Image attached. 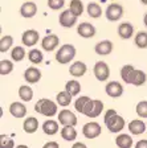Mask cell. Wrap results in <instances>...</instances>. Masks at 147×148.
Wrapping results in <instances>:
<instances>
[{
	"label": "cell",
	"mask_w": 147,
	"mask_h": 148,
	"mask_svg": "<svg viewBox=\"0 0 147 148\" xmlns=\"http://www.w3.org/2000/svg\"><path fill=\"white\" fill-rule=\"evenodd\" d=\"M104 119H105V124H106L107 130L110 132H119L121 130H123V127H125V119L117 114V111L113 110V108L106 111Z\"/></svg>",
	"instance_id": "obj_1"
},
{
	"label": "cell",
	"mask_w": 147,
	"mask_h": 148,
	"mask_svg": "<svg viewBox=\"0 0 147 148\" xmlns=\"http://www.w3.org/2000/svg\"><path fill=\"white\" fill-rule=\"evenodd\" d=\"M35 111L50 118L57 114V105H56L53 101H50V99L41 98V99H39L37 103L35 105Z\"/></svg>",
	"instance_id": "obj_2"
},
{
	"label": "cell",
	"mask_w": 147,
	"mask_h": 148,
	"mask_svg": "<svg viewBox=\"0 0 147 148\" xmlns=\"http://www.w3.org/2000/svg\"><path fill=\"white\" fill-rule=\"evenodd\" d=\"M76 56V48L70 44H65L58 49L57 54H56V60L58 64H69Z\"/></svg>",
	"instance_id": "obj_3"
},
{
	"label": "cell",
	"mask_w": 147,
	"mask_h": 148,
	"mask_svg": "<svg viewBox=\"0 0 147 148\" xmlns=\"http://www.w3.org/2000/svg\"><path fill=\"white\" fill-rule=\"evenodd\" d=\"M102 110H104V103L98 99H89L88 103L85 105L84 108V115L88 118H97L98 115H101Z\"/></svg>",
	"instance_id": "obj_4"
},
{
	"label": "cell",
	"mask_w": 147,
	"mask_h": 148,
	"mask_svg": "<svg viewBox=\"0 0 147 148\" xmlns=\"http://www.w3.org/2000/svg\"><path fill=\"white\" fill-rule=\"evenodd\" d=\"M106 18L109 21H118L121 17L123 16V7L119 5L117 3H113V4H109L106 8Z\"/></svg>",
	"instance_id": "obj_5"
},
{
	"label": "cell",
	"mask_w": 147,
	"mask_h": 148,
	"mask_svg": "<svg viewBox=\"0 0 147 148\" xmlns=\"http://www.w3.org/2000/svg\"><path fill=\"white\" fill-rule=\"evenodd\" d=\"M77 17L70 9H65L64 12L60 13V17H58V21H60V25L64 28H72L74 24H77Z\"/></svg>",
	"instance_id": "obj_6"
},
{
	"label": "cell",
	"mask_w": 147,
	"mask_h": 148,
	"mask_svg": "<svg viewBox=\"0 0 147 148\" xmlns=\"http://www.w3.org/2000/svg\"><path fill=\"white\" fill-rule=\"evenodd\" d=\"M101 126L97 123V122H90V123H86L85 126L82 127V134L85 138L88 139H94L97 136L101 135Z\"/></svg>",
	"instance_id": "obj_7"
},
{
	"label": "cell",
	"mask_w": 147,
	"mask_h": 148,
	"mask_svg": "<svg viewBox=\"0 0 147 148\" xmlns=\"http://www.w3.org/2000/svg\"><path fill=\"white\" fill-rule=\"evenodd\" d=\"M94 75L98 81H106L110 75V69L107 66L106 62L104 61H98L94 66Z\"/></svg>",
	"instance_id": "obj_8"
},
{
	"label": "cell",
	"mask_w": 147,
	"mask_h": 148,
	"mask_svg": "<svg viewBox=\"0 0 147 148\" xmlns=\"http://www.w3.org/2000/svg\"><path fill=\"white\" fill-rule=\"evenodd\" d=\"M58 122L62 126H76L77 124V116L69 110H61L58 112Z\"/></svg>",
	"instance_id": "obj_9"
},
{
	"label": "cell",
	"mask_w": 147,
	"mask_h": 148,
	"mask_svg": "<svg viewBox=\"0 0 147 148\" xmlns=\"http://www.w3.org/2000/svg\"><path fill=\"white\" fill-rule=\"evenodd\" d=\"M39 38H40V34H39L37 31H35V29H28V31H25L21 36L23 44L27 45V46L36 45L37 41H39Z\"/></svg>",
	"instance_id": "obj_10"
},
{
	"label": "cell",
	"mask_w": 147,
	"mask_h": 148,
	"mask_svg": "<svg viewBox=\"0 0 147 148\" xmlns=\"http://www.w3.org/2000/svg\"><path fill=\"white\" fill-rule=\"evenodd\" d=\"M58 42H60L58 36H56V34H48V36H45L43 38L41 46H43V49L46 50V52H52V50H55L58 46Z\"/></svg>",
	"instance_id": "obj_11"
},
{
	"label": "cell",
	"mask_w": 147,
	"mask_h": 148,
	"mask_svg": "<svg viewBox=\"0 0 147 148\" xmlns=\"http://www.w3.org/2000/svg\"><path fill=\"white\" fill-rule=\"evenodd\" d=\"M106 94L111 98H119L123 94V87L119 82L113 81V82H109L106 85Z\"/></svg>",
	"instance_id": "obj_12"
},
{
	"label": "cell",
	"mask_w": 147,
	"mask_h": 148,
	"mask_svg": "<svg viewBox=\"0 0 147 148\" xmlns=\"http://www.w3.org/2000/svg\"><path fill=\"white\" fill-rule=\"evenodd\" d=\"M77 33L84 38H92L95 36V28L89 23H81L77 27Z\"/></svg>",
	"instance_id": "obj_13"
},
{
	"label": "cell",
	"mask_w": 147,
	"mask_h": 148,
	"mask_svg": "<svg viewBox=\"0 0 147 148\" xmlns=\"http://www.w3.org/2000/svg\"><path fill=\"white\" fill-rule=\"evenodd\" d=\"M20 13H21V16L25 18L33 17V16L37 13L36 3H33V1H27V3H24L21 7H20Z\"/></svg>",
	"instance_id": "obj_14"
},
{
	"label": "cell",
	"mask_w": 147,
	"mask_h": 148,
	"mask_svg": "<svg viewBox=\"0 0 147 148\" xmlns=\"http://www.w3.org/2000/svg\"><path fill=\"white\" fill-rule=\"evenodd\" d=\"M144 82H146V73L139 69H134L129 77V83H133L135 86H142Z\"/></svg>",
	"instance_id": "obj_15"
},
{
	"label": "cell",
	"mask_w": 147,
	"mask_h": 148,
	"mask_svg": "<svg viewBox=\"0 0 147 148\" xmlns=\"http://www.w3.org/2000/svg\"><path fill=\"white\" fill-rule=\"evenodd\" d=\"M24 78L28 83H36V82H39L41 78V71L37 68H35V66H31V68H28L27 70H25Z\"/></svg>",
	"instance_id": "obj_16"
},
{
	"label": "cell",
	"mask_w": 147,
	"mask_h": 148,
	"mask_svg": "<svg viewBox=\"0 0 147 148\" xmlns=\"http://www.w3.org/2000/svg\"><path fill=\"white\" fill-rule=\"evenodd\" d=\"M95 53L99 56H107L110 54L111 50H113V42L109 40H104V41H99V42L95 45L94 48Z\"/></svg>",
	"instance_id": "obj_17"
},
{
	"label": "cell",
	"mask_w": 147,
	"mask_h": 148,
	"mask_svg": "<svg viewBox=\"0 0 147 148\" xmlns=\"http://www.w3.org/2000/svg\"><path fill=\"white\" fill-rule=\"evenodd\" d=\"M129 131L133 135H141L146 131V124L141 119H134L129 123Z\"/></svg>",
	"instance_id": "obj_18"
},
{
	"label": "cell",
	"mask_w": 147,
	"mask_h": 148,
	"mask_svg": "<svg viewBox=\"0 0 147 148\" xmlns=\"http://www.w3.org/2000/svg\"><path fill=\"white\" fill-rule=\"evenodd\" d=\"M9 112L15 118H24L27 114V107L20 102H13L12 105L9 106Z\"/></svg>",
	"instance_id": "obj_19"
},
{
	"label": "cell",
	"mask_w": 147,
	"mask_h": 148,
	"mask_svg": "<svg viewBox=\"0 0 147 148\" xmlns=\"http://www.w3.org/2000/svg\"><path fill=\"white\" fill-rule=\"evenodd\" d=\"M133 33H134V27L130 23H122V24H119V27H118V34H119L121 38L127 40V38L133 37Z\"/></svg>",
	"instance_id": "obj_20"
},
{
	"label": "cell",
	"mask_w": 147,
	"mask_h": 148,
	"mask_svg": "<svg viewBox=\"0 0 147 148\" xmlns=\"http://www.w3.org/2000/svg\"><path fill=\"white\" fill-rule=\"evenodd\" d=\"M69 73H70L73 77H82L84 74L86 73V65L81 61L74 62L70 66V69H69Z\"/></svg>",
	"instance_id": "obj_21"
},
{
	"label": "cell",
	"mask_w": 147,
	"mask_h": 148,
	"mask_svg": "<svg viewBox=\"0 0 147 148\" xmlns=\"http://www.w3.org/2000/svg\"><path fill=\"white\" fill-rule=\"evenodd\" d=\"M23 127H24V131L27 134H33V132H36V130L39 128V120L33 116L27 118V119L24 120Z\"/></svg>",
	"instance_id": "obj_22"
},
{
	"label": "cell",
	"mask_w": 147,
	"mask_h": 148,
	"mask_svg": "<svg viewBox=\"0 0 147 148\" xmlns=\"http://www.w3.org/2000/svg\"><path fill=\"white\" fill-rule=\"evenodd\" d=\"M61 136L66 142H73L77 138V131L74 130V126H64L61 130Z\"/></svg>",
	"instance_id": "obj_23"
},
{
	"label": "cell",
	"mask_w": 147,
	"mask_h": 148,
	"mask_svg": "<svg viewBox=\"0 0 147 148\" xmlns=\"http://www.w3.org/2000/svg\"><path fill=\"white\" fill-rule=\"evenodd\" d=\"M115 143L119 148H131L133 139H131V136L127 135V134H121V135L117 136Z\"/></svg>",
	"instance_id": "obj_24"
},
{
	"label": "cell",
	"mask_w": 147,
	"mask_h": 148,
	"mask_svg": "<svg viewBox=\"0 0 147 148\" xmlns=\"http://www.w3.org/2000/svg\"><path fill=\"white\" fill-rule=\"evenodd\" d=\"M72 94L69 91H60L57 94V97H56V101H57V103L60 106H62V107H66V106L70 105V102H72Z\"/></svg>",
	"instance_id": "obj_25"
},
{
	"label": "cell",
	"mask_w": 147,
	"mask_h": 148,
	"mask_svg": "<svg viewBox=\"0 0 147 148\" xmlns=\"http://www.w3.org/2000/svg\"><path fill=\"white\" fill-rule=\"evenodd\" d=\"M86 11H88V15H89L90 17H93V18H98L99 16L102 15L101 5H99L98 3H94V1H92V3L88 4V7H86Z\"/></svg>",
	"instance_id": "obj_26"
},
{
	"label": "cell",
	"mask_w": 147,
	"mask_h": 148,
	"mask_svg": "<svg viewBox=\"0 0 147 148\" xmlns=\"http://www.w3.org/2000/svg\"><path fill=\"white\" fill-rule=\"evenodd\" d=\"M43 130L46 135H55V134H57V131H58V123L56 120L49 119V120H46V122H44Z\"/></svg>",
	"instance_id": "obj_27"
},
{
	"label": "cell",
	"mask_w": 147,
	"mask_h": 148,
	"mask_svg": "<svg viewBox=\"0 0 147 148\" xmlns=\"http://www.w3.org/2000/svg\"><path fill=\"white\" fill-rule=\"evenodd\" d=\"M65 90H66V91H69L72 95L74 97V95H77V94L81 91V85H80V82H78V81H76V79L68 81L66 85H65Z\"/></svg>",
	"instance_id": "obj_28"
},
{
	"label": "cell",
	"mask_w": 147,
	"mask_h": 148,
	"mask_svg": "<svg viewBox=\"0 0 147 148\" xmlns=\"http://www.w3.org/2000/svg\"><path fill=\"white\" fill-rule=\"evenodd\" d=\"M19 97L24 102H29L33 98V90L29 86H20V89H19Z\"/></svg>",
	"instance_id": "obj_29"
},
{
	"label": "cell",
	"mask_w": 147,
	"mask_h": 148,
	"mask_svg": "<svg viewBox=\"0 0 147 148\" xmlns=\"http://www.w3.org/2000/svg\"><path fill=\"white\" fill-rule=\"evenodd\" d=\"M134 41H135V45L138 46V48L146 49L147 48V32H143V31L138 32L134 38Z\"/></svg>",
	"instance_id": "obj_30"
},
{
	"label": "cell",
	"mask_w": 147,
	"mask_h": 148,
	"mask_svg": "<svg viewBox=\"0 0 147 148\" xmlns=\"http://www.w3.org/2000/svg\"><path fill=\"white\" fill-rule=\"evenodd\" d=\"M28 58H29V61L32 62V64H41L44 60V56L43 53H41V50L39 49H32L31 52L28 53Z\"/></svg>",
	"instance_id": "obj_31"
},
{
	"label": "cell",
	"mask_w": 147,
	"mask_h": 148,
	"mask_svg": "<svg viewBox=\"0 0 147 148\" xmlns=\"http://www.w3.org/2000/svg\"><path fill=\"white\" fill-rule=\"evenodd\" d=\"M69 9L74 13L76 16H81L84 12V4L81 0H72L69 4Z\"/></svg>",
	"instance_id": "obj_32"
},
{
	"label": "cell",
	"mask_w": 147,
	"mask_h": 148,
	"mask_svg": "<svg viewBox=\"0 0 147 148\" xmlns=\"http://www.w3.org/2000/svg\"><path fill=\"white\" fill-rule=\"evenodd\" d=\"M12 45H13V37L12 36H3L1 40H0V52L6 53Z\"/></svg>",
	"instance_id": "obj_33"
},
{
	"label": "cell",
	"mask_w": 147,
	"mask_h": 148,
	"mask_svg": "<svg viewBox=\"0 0 147 148\" xmlns=\"http://www.w3.org/2000/svg\"><path fill=\"white\" fill-rule=\"evenodd\" d=\"M11 57H12V60L16 61V62L21 61V60H24V57H25V49L23 48V46H16V48L12 49Z\"/></svg>",
	"instance_id": "obj_34"
},
{
	"label": "cell",
	"mask_w": 147,
	"mask_h": 148,
	"mask_svg": "<svg viewBox=\"0 0 147 148\" xmlns=\"http://www.w3.org/2000/svg\"><path fill=\"white\" fill-rule=\"evenodd\" d=\"M12 70H13L12 61H8V60L0 61V74H1V75H7V74H9Z\"/></svg>",
	"instance_id": "obj_35"
},
{
	"label": "cell",
	"mask_w": 147,
	"mask_h": 148,
	"mask_svg": "<svg viewBox=\"0 0 147 148\" xmlns=\"http://www.w3.org/2000/svg\"><path fill=\"white\" fill-rule=\"evenodd\" d=\"M133 70H134V66H133V65H125V66L121 69V77H122L125 83H129V77Z\"/></svg>",
	"instance_id": "obj_36"
},
{
	"label": "cell",
	"mask_w": 147,
	"mask_h": 148,
	"mask_svg": "<svg viewBox=\"0 0 147 148\" xmlns=\"http://www.w3.org/2000/svg\"><path fill=\"white\" fill-rule=\"evenodd\" d=\"M89 97H80V98H77L76 103H74V108H76L78 112H81L82 114L84 112V108H85V105L88 103V101H89Z\"/></svg>",
	"instance_id": "obj_37"
},
{
	"label": "cell",
	"mask_w": 147,
	"mask_h": 148,
	"mask_svg": "<svg viewBox=\"0 0 147 148\" xmlns=\"http://www.w3.org/2000/svg\"><path fill=\"white\" fill-rule=\"evenodd\" d=\"M15 147V143L9 136L1 135L0 136V148H13Z\"/></svg>",
	"instance_id": "obj_38"
},
{
	"label": "cell",
	"mask_w": 147,
	"mask_h": 148,
	"mask_svg": "<svg viewBox=\"0 0 147 148\" xmlns=\"http://www.w3.org/2000/svg\"><path fill=\"white\" fill-rule=\"evenodd\" d=\"M137 114L141 118H147V101H142L137 105Z\"/></svg>",
	"instance_id": "obj_39"
},
{
	"label": "cell",
	"mask_w": 147,
	"mask_h": 148,
	"mask_svg": "<svg viewBox=\"0 0 147 148\" xmlns=\"http://www.w3.org/2000/svg\"><path fill=\"white\" fill-rule=\"evenodd\" d=\"M65 5V0H48V7L53 11H58Z\"/></svg>",
	"instance_id": "obj_40"
},
{
	"label": "cell",
	"mask_w": 147,
	"mask_h": 148,
	"mask_svg": "<svg viewBox=\"0 0 147 148\" xmlns=\"http://www.w3.org/2000/svg\"><path fill=\"white\" fill-rule=\"evenodd\" d=\"M43 148H60V145H58L57 142H48L44 144Z\"/></svg>",
	"instance_id": "obj_41"
},
{
	"label": "cell",
	"mask_w": 147,
	"mask_h": 148,
	"mask_svg": "<svg viewBox=\"0 0 147 148\" xmlns=\"http://www.w3.org/2000/svg\"><path fill=\"white\" fill-rule=\"evenodd\" d=\"M135 148H147V140H139L135 144Z\"/></svg>",
	"instance_id": "obj_42"
},
{
	"label": "cell",
	"mask_w": 147,
	"mask_h": 148,
	"mask_svg": "<svg viewBox=\"0 0 147 148\" xmlns=\"http://www.w3.org/2000/svg\"><path fill=\"white\" fill-rule=\"evenodd\" d=\"M72 148H88V147H86L84 143H80V142H78V143H74Z\"/></svg>",
	"instance_id": "obj_43"
},
{
	"label": "cell",
	"mask_w": 147,
	"mask_h": 148,
	"mask_svg": "<svg viewBox=\"0 0 147 148\" xmlns=\"http://www.w3.org/2000/svg\"><path fill=\"white\" fill-rule=\"evenodd\" d=\"M143 21H144V25H146V27H147V13H146V15H144V17H143Z\"/></svg>",
	"instance_id": "obj_44"
},
{
	"label": "cell",
	"mask_w": 147,
	"mask_h": 148,
	"mask_svg": "<svg viewBox=\"0 0 147 148\" xmlns=\"http://www.w3.org/2000/svg\"><path fill=\"white\" fill-rule=\"evenodd\" d=\"M141 3L144 4V5H147V0H141Z\"/></svg>",
	"instance_id": "obj_45"
},
{
	"label": "cell",
	"mask_w": 147,
	"mask_h": 148,
	"mask_svg": "<svg viewBox=\"0 0 147 148\" xmlns=\"http://www.w3.org/2000/svg\"><path fill=\"white\" fill-rule=\"evenodd\" d=\"M16 148H28V147H27V145H17Z\"/></svg>",
	"instance_id": "obj_46"
}]
</instances>
